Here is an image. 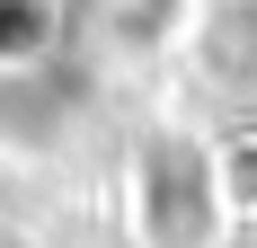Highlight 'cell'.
I'll use <instances>...</instances> for the list:
<instances>
[{
    "label": "cell",
    "instance_id": "cell-1",
    "mask_svg": "<svg viewBox=\"0 0 257 248\" xmlns=\"http://www.w3.org/2000/svg\"><path fill=\"white\" fill-rule=\"evenodd\" d=\"M36 36H45V9L36 0H0V62L36 53Z\"/></svg>",
    "mask_w": 257,
    "mask_h": 248
}]
</instances>
